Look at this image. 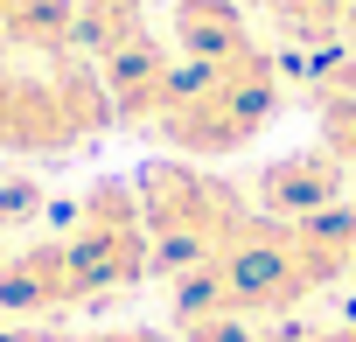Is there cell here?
<instances>
[{
    "label": "cell",
    "mask_w": 356,
    "mask_h": 342,
    "mask_svg": "<svg viewBox=\"0 0 356 342\" xmlns=\"http://www.w3.org/2000/svg\"><path fill=\"white\" fill-rule=\"evenodd\" d=\"M84 342H182L168 328H105V335H84Z\"/></svg>",
    "instance_id": "13"
},
{
    "label": "cell",
    "mask_w": 356,
    "mask_h": 342,
    "mask_svg": "<svg viewBox=\"0 0 356 342\" xmlns=\"http://www.w3.org/2000/svg\"><path fill=\"white\" fill-rule=\"evenodd\" d=\"M0 342H84V335H63L49 321H29V328H0Z\"/></svg>",
    "instance_id": "12"
},
{
    "label": "cell",
    "mask_w": 356,
    "mask_h": 342,
    "mask_svg": "<svg viewBox=\"0 0 356 342\" xmlns=\"http://www.w3.org/2000/svg\"><path fill=\"white\" fill-rule=\"evenodd\" d=\"M175 15V56L182 63H238L259 49L252 22H245V0H168Z\"/></svg>",
    "instance_id": "7"
},
{
    "label": "cell",
    "mask_w": 356,
    "mask_h": 342,
    "mask_svg": "<svg viewBox=\"0 0 356 342\" xmlns=\"http://www.w3.org/2000/svg\"><path fill=\"white\" fill-rule=\"evenodd\" d=\"M112 126V98L91 63H0V154H70Z\"/></svg>",
    "instance_id": "4"
},
{
    "label": "cell",
    "mask_w": 356,
    "mask_h": 342,
    "mask_svg": "<svg viewBox=\"0 0 356 342\" xmlns=\"http://www.w3.org/2000/svg\"><path fill=\"white\" fill-rule=\"evenodd\" d=\"M349 35H356V8H349Z\"/></svg>",
    "instance_id": "15"
},
{
    "label": "cell",
    "mask_w": 356,
    "mask_h": 342,
    "mask_svg": "<svg viewBox=\"0 0 356 342\" xmlns=\"http://www.w3.org/2000/svg\"><path fill=\"white\" fill-rule=\"evenodd\" d=\"M356 272V203H335L321 217L280 224L259 217L231 252L175 279V328L189 321H280L321 286Z\"/></svg>",
    "instance_id": "1"
},
{
    "label": "cell",
    "mask_w": 356,
    "mask_h": 342,
    "mask_svg": "<svg viewBox=\"0 0 356 342\" xmlns=\"http://www.w3.org/2000/svg\"><path fill=\"white\" fill-rule=\"evenodd\" d=\"M342 182L349 168L328 154V147H300V154H280L252 175V203L259 217H280V224H300V217H321L342 203Z\"/></svg>",
    "instance_id": "6"
},
{
    "label": "cell",
    "mask_w": 356,
    "mask_h": 342,
    "mask_svg": "<svg viewBox=\"0 0 356 342\" xmlns=\"http://www.w3.org/2000/svg\"><path fill=\"white\" fill-rule=\"evenodd\" d=\"M280 112V70L266 49L238 56V63H182L161 119L147 133H161L175 154L189 161H217V154H238L245 140H259V126Z\"/></svg>",
    "instance_id": "3"
},
{
    "label": "cell",
    "mask_w": 356,
    "mask_h": 342,
    "mask_svg": "<svg viewBox=\"0 0 356 342\" xmlns=\"http://www.w3.org/2000/svg\"><path fill=\"white\" fill-rule=\"evenodd\" d=\"M349 8L356 0H266V15L286 42H307V49H328L335 35H349Z\"/></svg>",
    "instance_id": "9"
},
{
    "label": "cell",
    "mask_w": 356,
    "mask_h": 342,
    "mask_svg": "<svg viewBox=\"0 0 356 342\" xmlns=\"http://www.w3.org/2000/svg\"><path fill=\"white\" fill-rule=\"evenodd\" d=\"M84 307H105V286L70 245V231L0 252V321H63Z\"/></svg>",
    "instance_id": "5"
},
{
    "label": "cell",
    "mask_w": 356,
    "mask_h": 342,
    "mask_svg": "<svg viewBox=\"0 0 356 342\" xmlns=\"http://www.w3.org/2000/svg\"><path fill=\"white\" fill-rule=\"evenodd\" d=\"M147 35H154L147 0H77V49H84L91 63H105V56L147 42Z\"/></svg>",
    "instance_id": "8"
},
{
    "label": "cell",
    "mask_w": 356,
    "mask_h": 342,
    "mask_svg": "<svg viewBox=\"0 0 356 342\" xmlns=\"http://www.w3.org/2000/svg\"><path fill=\"white\" fill-rule=\"evenodd\" d=\"M182 342H266V335H259L252 321H189Z\"/></svg>",
    "instance_id": "11"
},
{
    "label": "cell",
    "mask_w": 356,
    "mask_h": 342,
    "mask_svg": "<svg viewBox=\"0 0 356 342\" xmlns=\"http://www.w3.org/2000/svg\"><path fill=\"white\" fill-rule=\"evenodd\" d=\"M133 196H140V217H147L154 272H168V279L210 266L217 252H231L259 224L252 189L210 175V168H196V161H147Z\"/></svg>",
    "instance_id": "2"
},
{
    "label": "cell",
    "mask_w": 356,
    "mask_h": 342,
    "mask_svg": "<svg viewBox=\"0 0 356 342\" xmlns=\"http://www.w3.org/2000/svg\"><path fill=\"white\" fill-rule=\"evenodd\" d=\"M42 217V182L29 175H0V231H22Z\"/></svg>",
    "instance_id": "10"
},
{
    "label": "cell",
    "mask_w": 356,
    "mask_h": 342,
    "mask_svg": "<svg viewBox=\"0 0 356 342\" xmlns=\"http://www.w3.org/2000/svg\"><path fill=\"white\" fill-rule=\"evenodd\" d=\"M286 342H356V321H335V328H300Z\"/></svg>",
    "instance_id": "14"
}]
</instances>
